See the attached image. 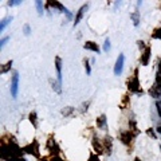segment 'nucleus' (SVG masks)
<instances>
[{
    "label": "nucleus",
    "instance_id": "nucleus-1",
    "mask_svg": "<svg viewBox=\"0 0 161 161\" xmlns=\"http://www.w3.org/2000/svg\"><path fill=\"white\" fill-rule=\"evenodd\" d=\"M126 86H128L129 91H132V93H142V89H141L140 86V80H138V70H134V74L130 77V78L126 79Z\"/></svg>",
    "mask_w": 161,
    "mask_h": 161
},
{
    "label": "nucleus",
    "instance_id": "nucleus-2",
    "mask_svg": "<svg viewBox=\"0 0 161 161\" xmlns=\"http://www.w3.org/2000/svg\"><path fill=\"white\" fill-rule=\"evenodd\" d=\"M134 136H136V134L132 133L130 130H123V132H121L120 133V140H121V142H122L123 145L132 146L133 145V141H134Z\"/></svg>",
    "mask_w": 161,
    "mask_h": 161
},
{
    "label": "nucleus",
    "instance_id": "nucleus-3",
    "mask_svg": "<svg viewBox=\"0 0 161 161\" xmlns=\"http://www.w3.org/2000/svg\"><path fill=\"white\" fill-rule=\"evenodd\" d=\"M23 150L28 154H32V156H35V157H39V144H38V141H32V142L28 144L27 146H24Z\"/></svg>",
    "mask_w": 161,
    "mask_h": 161
},
{
    "label": "nucleus",
    "instance_id": "nucleus-4",
    "mask_svg": "<svg viewBox=\"0 0 161 161\" xmlns=\"http://www.w3.org/2000/svg\"><path fill=\"white\" fill-rule=\"evenodd\" d=\"M150 54H152V50H150V46H148V47L145 48V50L142 51V54H141V63H142V66H146L149 63V59H150Z\"/></svg>",
    "mask_w": 161,
    "mask_h": 161
},
{
    "label": "nucleus",
    "instance_id": "nucleus-5",
    "mask_svg": "<svg viewBox=\"0 0 161 161\" xmlns=\"http://www.w3.org/2000/svg\"><path fill=\"white\" fill-rule=\"evenodd\" d=\"M102 145H103V150H105L108 154H110L111 153V149H113V141H111L110 137H109V136L103 137Z\"/></svg>",
    "mask_w": 161,
    "mask_h": 161
},
{
    "label": "nucleus",
    "instance_id": "nucleus-6",
    "mask_svg": "<svg viewBox=\"0 0 161 161\" xmlns=\"http://www.w3.org/2000/svg\"><path fill=\"white\" fill-rule=\"evenodd\" d=\"M91 145H93V149H94V152H96L97 154H102L103 152V145H102V142H99V140L97 138V137H93V141H91Z\"/></svg>",
    "mask_w": 161,
    "mask_h": 161
},
{
    "label": "nucleus",
    "instance_id": "nucleus-7",
    "mask_svg": "<svg viewBox=\"0 0 161 161\" xmlns=\"http://www.w3.org/2000/svg\"><path fill=\"white\" fill-rule=\"evenodd\" d=\"M149 94H150V97H153V98H160L161 97V86H159L157 83H154V85L150 86V89H149Z\"/></svg>",
    "mask_w": 161,
    "mask_h": 161
},
{
    "label": "nucleus",
    "instance_id": "nucleus-8",
    "mask_svg": "<svg viewBox=\"0 0 161 161\" xmlns=\"http://www.w3.org/2000/svg\"><path fill=\"white\" fill-rule=\"evenodd\" d=\"M47 148L50 149L51 154H54V156H56V154L59 153V146L56 145V142L53 140V137H51L50 140H48V144H47Z\"/></svg>",
    "mask_w": 161,
    "mask_h": 161
},
{
    "label": "nucleus",
    "instance_id": "nucleus-9",
    "mask_svg": "<svg viewBox=\"0 0 161 161\" xmlns=\"http://www.w3.org/2000/svg\"><path fill=\"white\" fill-rule=\"evenodd\" d=\"M83 47H85L86 50L94 51V53H98V51H99V46L97 44L96 42H93V40H89V42H86L85 44H83Z\"/></svg>",
    "mask_w": 161,
    "mask_h": 161
},
{
    "label": "nucleus",
    "instance_id": "nucleus-10",
    "mask_svg": "<svg viewBox=\"0 0 161 161\" xmlns=\"http://www.w3.org/2000/svg\"><path fill=\"white\" fill-rule=\"evenodd\" d=\"M122 67H123V55L121 54V55L118 56V59H117L116 62V67H114V73L118 75V74L122 73Z\"/></svg>",
    "mask_w": 161,
    "mask_h": 161
},
{
    "label": "nucleus",
    "instance_id": "nucleus-11",
    "mask_svg": "<svg viewBox=\"0 0 161 161\" xmlns=\"http://www.w3.org/2000/svg\"><path fill=\"white\" fill-rule=\"evenodd\" d=\"M18 80H19V77L18 74H14L12 77V86H11V90H12V96L16 97V94H18Z\"/></svg>",
    "mask_w": 161,
    "mask_h": 161
},
{
    "label": "nucleus",
    "instance_id": "nucleus-12",
    "mask_svg": "<svg viewBox=\"0 0 161 161\" xmlns=\"http://www.w3.org/2000/svg\"><path fill=\"white\" fill-rule=\"evenodd\" d=\"M86 10H87V4H86V5H82V7L79 8L78 14H77V16H75V20H74V24H75V26L80 22V19H82V16H83V14H85Z\"/></svg>",
    "mask_w": 161,
    "mask_h": 161
},
{
    "label": "nucleus",
    "instance_id": "nucleus-13",
    "mask_svg": "<svg viewBox=\"0 0 161 161\" xmlns=\"http://www.w3.org/2000/svg\"><path fill=\"white\" fill-rule=\"evenodd\" d=\"M55 67H56V71H58V77L60 79L62 78V59H60L59 56L55 58Z\"/></svg>",
    "mask_w": 161,
    "mask_h": 161
},
{
    "label": "nucleus",
    "instance_id": "nucleus-14",
    "mask_svg": "<svg viewBox=\"0 0 161 161\" xmlns=\"http://www.w3.org/2000/svg\"><path fill=\"white\" fill-rule=\"evenodd\" d=\"M28 120H30V122L34 125V128H36V126H38V117H36L35 111H31V113L28 114Z\"/></svg>",
    "mask_w": 161,
    "mask_h": 161
},
{
    "label": "nucleus",
    "instance_id": "nucleus-15",
    "mask_svg": "<svg viewBox=\"0 0 161 161\" xmlns=\"http://www.w3.org/2000/svg\"><path fill=\"white\" fill-rule=\"evenodd\" d=\"M97 128H99V129H103L105 128V125H106V117L105 116H101L97 118Z\"/></svg>",
    "mask_w": 161,
    "mask_h": 161
},
{
    "label": "nucleus",
    "instance_id": "nucleus-16",
    "mask_svg": "<svg viewBox=\"0 0 161 161\" xmlns=\"http://www.w3.org/2000/svg\"><path fill=\"white\" fill-rule=\"evenodd\" d=\"M129 105H130V98H129V96L128 94H125L123 96V98H122V102H121V109H126V108H129Z\"/></svg>",
    "mask_w": 161,
    "mask_h": 161
},
{
    "label": "nucleus",
    "instance_id": "nucleus-17",
    "mask_svg": "<svg viewBox=\"0 0 161 161\" xmlns=\"http://www.w3.org/2000/svg\"><path fill=\"white\" fill-rule=\"evenodd\" d=\"M62 114L65 117H71L74 114V108H71V106H67V108L62 109Z\"/></svg>",
    "mask_w": 161,
    "mask_h": 161
},
{
    "label": "nucleus",
    "instance_id": "nucleus-18",
    "mask_svg": "<svg viewBox=\"0 0 161 161\" xmlns=\"http://www.w3.org/2000/svg\"><path fill=\"white\" fill-rule=\"evenodd\" d=\"M47 7H53V8H58V10H60V11H63V5L60 4V3H58V2H47Z\"/></svg>",
    "mask_w": 161,
    "mask_h": 161
},
{
    "label": "nucleus",
    "instance_id": "nucleus-19",
    "mask_svg": "<svg viewBox=\"0 0 161 161\" xmlns=\"http://www.w3.org/2000/svg\"><path fill=\"white\" fill-rule=\"evenodd\" d=\"M152 38H153V39H160V40H161V27L154 28L153 32H152Z\"/></svg>",
    "mask_w": 161,
    "mask_h": 161
},
{
    "label": "nucleus",
    "instance_id": "nucleus-20",
    "mask_svg": "<svg viewBox=\"0 0 161 161\" xmlns=\"http://www.w3.org/2000/svg\"><path fill=\"white\" fill-rule=\"evenodd\" d=\"M12 67V60H8L7 63H4V65L2 66V74H4V73H7L10 68Z\"/></svg>",
    "mask_w": 161,
    "mask_h": 161
},
{
    "label": "nucleus",
    "instance_id": "nucleus-21",
    "mask_svg": "<svg viewBox=\"0 0 161 161\" xmlns=\"http://www.w3.org/2000/svg\"><path fill=\"white\" fill-rule=\"evenodd\" d=\"M83 65H85V68H86V71H87V74H90V65H89V60L87 59H83Z\"/></svg>",
    "mask_w": 161,
    "mask_h": 161
},
{
    "label": "nucleus",
    "instance_id": "nucleus-22",
    "mask_svg": "<svg viewBox=\"0 0 161 161\" xmlns=\"http://www.w3.org/2000/svg\"><path fill=\"white\" fill-rule=\"evenodd\" d=\"M146 134H148V136H150L152 138H156V134H154L153 129H148V130H146Z\"/></svg>",
    "mask_w": 161,
    "mask_h": 161
},
{
    "label": "nucleus",
    "instance_id": "nucleus-23",
    "mask_svg": "<svg viewBox=\"0 0 161 161\" xmlns=\"http://www.w3.org/2000/svg\"><path fill=\"white\" fill-rule=\"evenodd\" d=\"M137 43H138V47L141 48V50H145V48L148 47V46H145V44H144V42H142V40H138V42H137Z\"/></svg>",
    "mask_w": 161,
    "mask_h": 161
},
{
    "label": "nucleus",
    "instance_id": "nucleus-24",
    "mask_svg": "<svg viewBox=\"0 0 161 161\" xmlns=\"http://www.w3.org/2000/svg\"><path fill=\"white\" fill-rule=\"evenodd\" d=\"M156 106H157V111H159V116L161 117V101H157Z\"/></svg>",
    "mask_w": 161,
    "mask_h": 161
},
{
    "label": "nucleus",
    "instance_id": "nucleus-25",
    "mask_svg": "<svg viewBox=\"0 0 161 161\" xmlns=\"http://www.w3.org/2000/svg\"><path fill=\"white\" fill-rule=\"evenodd\" d=\"M156 83L159 86H161V74L157 73V75H156Z\"/></svg>",
    "mask_w": 161,
    "mask_h": 161
},
{
    "label": "nucleus",
    "instance_id": "nucleus-26",
    "mask_svg": "<svg viewBox=\"0 0 161 161\" xmlns=\"http://www.w3.org/2000/svg\"><path fill=\"white\" fill-rule=\"evenodd\" d=\"M132 18H133V20H134V24H138V18H137V14H133V15H132Z\"/></svg>",
    "mask_w": 161,
    "mask_h": 161
},
{
    "label": "nucleus",
    "instance_id": "nucleus-27",
    "mask_svg": "<svg viewBox=\"0 0 161 161\" xmlns=\"http://www.w3.org/2000/svg\"><path fill=\"white\" fill-rule=\"evenodd\" d=\"M89 103H90V102H86V103H83V105H82V113H83V111H85V110H87V106H89Z\"/></svg>",
    "mask_w": 161,
    "mask_h": 161
},
{
    "label": "nucleus",
    "instance_id": "nucleus-28",
    "mask_svg": "<svg viewBox=\"0 0 161 161\" xmlns=\"http://www.w3.org/2000/svg\"><path fill=\"white\" fill-rule=\"evenodd\" d=\"M109 48H110V44H109V40H106V42H105V50L108 51Z\"/></svg>",
    "mask_w": 161,
    "mask_h": 161
},
{
    "label": "nucleus",
    "instance_id": "nucleus-29",
    "mask_svg": "<svg viewBox=\"0 0 161 161\" xmlns=\"http://www.w3.org/2000/svg\"><path fill=\"white\" fill-rule=\"evenodd\" d=\"M50 161H63V160H60L58 156H54V157H53V159H51Z\"/></svg>",
    "mask_w": 161,
    "mask_h": 161
},
{
    "label": "nucleus",
    "instance_id": "nucleus-30",
    "mask_svg": "<svg viewBox=\"0 0 161 161\" xmlns=\"http://www.w3.org/2000/svg\"><path fill=\"white\" fill-rule=\"evenodd\" d=\"M159 74H161V59H160V62H159Z\"/></svg>",
    "mask_w": 161,
    "mask_h": 161
},
{
    "label": "nucleus",
    "instance_id": "nucleus-31",
    "mask_svg": "<svg viewBox=\"0 0 161 161\" xmlns=\"http://www.w3.org/2000/svg\"><path fill=\"white\" fill-rule=\"evenodd\" d=\"M157 132H159V133H160V134H161V125H160V126H159V128H157Z\"/></svg>",
    "mask_w": 161,
    "mask_h": 161
},
{
    "label": "nucleus",
    "instance_id": "nucleus-32",
    "mask_svg": "<svg viewBox=\"0 0 161 161\" xmlns=\"http://www.w3.org/2000/svg\"><path fill=\"white\" fill-rule=\"evenodd\" d=\"M134 161H140V159H136V160H134Z\"/></svg>",
    "mask_w": 161,
    "mask_h": 161
}]
</instances>
